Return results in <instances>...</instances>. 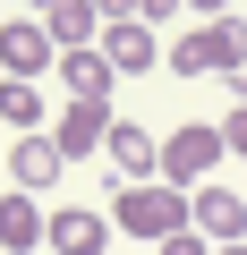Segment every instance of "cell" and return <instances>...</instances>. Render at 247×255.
I'll list each match as a JSON object with an SVG mask.
<instances>
[{
  "label": "cell",
  "mask_w": 247,
  "mask_h": 255,
  "mask_svg": "<svg viewBox=\"0 0 247 255\" xmlns=\"http://www.w3.org/2000/svg\"><path fill=\"white\" fill-rule=\"evenodd\" d=\"M154 255H213V247H205V238H196V230H171V238H162V247H154Z\"/></svg>",
  "instance_id": "9a60e30c"
},
{
  "label": "cell",
  "mask_w": 247,
  "mask_h": 255,
  "mask_svg": "<svg viewBox=\"0 0 247 255\" xmlns=\"http://www.w3.org/2000/svg\"><path fill=\"white\" fill-rule=\"evenodd\" d=\"M102 153H111L119 187H137V179H162V145L145 136L137 119H111V136H102Z\"/></svg>",
  "instance_id": "ba28073f"
},
{
  "label": "cell",
  "mask_w": 247,
  "mask_h": 255,
  "mask_svg": "<svg viewBox=\"0 0 247 255\" xmlns=\"http://www.w3.org/2000/svg\"><path fill=\"white\" fill-rule=\"evenodd\" d=\"M102 238H111V213H94V204L43 213V247H51V255H102Z\"/></svg>",
  "instance_id": "52a82bcc"
},
{
  "label": "cell",
  "mask_w": 247,
  "mask_h": 255,
  "mask_svg": "<svg viewBox=\"0 0 247 255\" xmlns=\"http://www.w3.org/2000/svg\"><path fill=\"white\" fill-rule=\"evenodd\" d=\"M0 196H9V187H0Z\"/></svg>",
  "instance_id": "7402d4cb"
},
{
  "label": "cell",
  "mask_w": 247,
  "mask_h": 255,
  "mask_svg": "<svg viewBox=\"0 0 247 255\" xmlns=\"http://www.w3.org/2000/svg\"><path fill=\"white\" fill-rule=\"evenodd\" d=\"M213 255H247V238H239V247H213Z\"/></svg>",
  "instance_id": "ffe728a7"
},
{
  "label": "cell",
  "mask_w": 247,
  "mask_h": 255,
  "mask_svg": "<svg viewBox=\"0 0 247 255\" xmlns=\"http://www.w3.org/2000/svg\"><path fill=\"white\" fill-rule=\"evenodd\" d=\"M179 9H196V26H205V17H230V0H179Z\"/></svg>",
  "instance_id": "ac0fdd59"
},
{
  "label": "cell",
  "mask_w": 247,
  "mask_h": 255,
  "mask_svg": "<svg viewBox=\"0 0 247 255\" xmlns=\"http://www.w3.org/2000/svg\"><path fill=\"white\" fill-rule=\"evenodd\" d=\"M0 119H9L17 136H43V128H51V102H43V85H17V77H0Z\"/></svg>",
  "instance_id": "7c38bea8"
},
{
  "label": "cell",
  "mask_w": 247,
  "mask_h": 255,
  "mask_svg": "<svg viewBox=\"0 0 247 255\" xmlns=\"http://www.w3.org/2000/svg\"><path fill=\"white\" fill-rule=\"evenodd\" d=\"M171 9L179 0H137V26H171Z\"/></svg>",
  "instance_id": "e0dca14e"
},
{
  "label": "cell",
  "mask_w": 247,
  "mask_h": 255,
  "mask_svg": "<svg viewBox=\"0 0 247 255\" xmlns=\"http://www.w3.org/2000/svg\"><path fill=\"white\" fill-rule=\"evenodd\" d=\"M213 162H222V128H196V119H188V128H171V136H162V187L188 196V187L213 179Z\"/></svg>",
  "instance_id": "3957f363"
},
{
  "label": "cell",
  "mask_w": 247,
  "mask_h": 255,
  "mask_svg": "<svg viewBox=\"0 0 247 255\" xmlns=\"http://www.w3.org/2000/svg\"><path fill=\"white\" fill-rule=\"evenodd\" d=\"M102 60H111V77H145V68H162V43H154V26H102Z\"/></svg>",
  "instance_id": "30bf717a"
},
{
  "label": "cell",
  "mask_w": 247,
  "mask_h": 255,
  "mask_svg": "<svg viewBox=\"0 0 247 255\" xmlns=\"http://www.w3.org/2000/svg\"><path fill=\"white\" fill-rule=\"evenodd\" d=\"M188 230H196L205 247H239V238H247V196L222 187V179L188 187Z\"/></svg>",
  "instance_id": "277c9868"
},
{
  "label": "cell",
  "mask_w": 247,
  "mask_h": 255,
  "mask_svg": "<svg viewBox=\"0 0 247 255\" xmlns=\"http://www.w3.org/2000/svg\"><path fill=\"white\" fill-rule=\"evenodd\" d=\"M51 9H68V0H26V17H51Z\"/></svg>",
  "instance_id": "d6986e66"
},
{
  "label": "cell",
  "mask_w": 247,
  "mask_h": 255,
  "mask_svg": "<svg viewBox=\"0 0 247 255\" xmlns=\"http://www.w3.org/2000/svg\"><path fill=\"white\" fill-rule=\"evenodd\" d=\"M222 153H239V162H247V102H239V111L222 119Z\"/></svg>",
  "instance_id": "5bb4252c"
},
{
  "label": "cell",
  "mask_w": 247,
  "mask_h": 255,
  "mask_svg": "<svg viewBox=\"0 0 247 255\" xmlns=\"http://www.w3.org/2000/svg\"><path fill=\"white\" fill-rule=\"evenodd\" d=\"M43 68H60L43 17H9L0 26V77H17V85H43Z\"/></svg>",
  "instance_id": "8992f818"
},
{
  "label": "cell",
  "mask_w": 247,
  "mask_h": 255,
  "mask_svg": "<svg viewBox=\"0 0 247 255\" xmlns=\"http://www.w3.org/2000/svg\"><path fill=\"white\" fill-rule=\"evenodd\" d=\"M230 85H239V102H247V68H239V77H230Z\"/></svg>",
  "instance_id": "44dd1931"
},
{
  "label": "cell",
  "mask_w": 247,
  "mask_h": 255,
  "mask_svg": "<svg viewBox=\"0 0 247 255\" xmlns=\"http://www.w3.org/2000/svg\"><path fill=\"white\" fill-rule=\"evenodd\" d=\"M60 153H51V136H17L9 145V196H43V187H60Z\"/></svg>",
  "instance_id": "9c48e42d"
},
{
  "label": "cell",
  "mask_w": 247,
  "mask_h": 255,
  "mask_svg": "<svg viewBox=\"0 0 247 255\" xmlns=\"http://www.w3.org/2000/svg\"><path fill=\"white\" fill-rule=\"evenodd\" d=\"M43 136H51V153H60V162H85V153H102V136H111V102H60Z\"/></svg>",
  "instance_id": "5b68a950"
},
{
  "label": "cell",
  "mask_w": 247,
  "mask_h": 255,
  "mask_svg": "<svg viewBox=\"0 0 247 255\" xmlns=\"http://www.w3.org/2000/svg\"><path fill=\"white\" fill-rule=\"evenodd\" d=\"M247 68V17H205L196 34L171 43V77H239Z\"/></svg>",
  "instance_id": "6da1fadb"
},
{
  "label": "cell",
  "mask_w": 247,
  "mask_h": 255,
  "mask_svg": "<svg viewBox=\"0 0 247 255\" xmlns=\"http://www.w3.org/2000/svg\"><path fill=\"white\" fill-rule=\"evenodd\" d=\"M85 9H94L102 26H128V17H137V0H85Z\"/></svg>",
  "instance_id": "2e32d148"
},
{
  "label": "cell",
  "mask_w": 247,
  "mask_h": 255,
  "mask_svg": "<svg viewBox=\"0 0 247 255\" xmlns=\"http://www.w3.org/2000/svg\"><path fill=\"white\" fill-rule=\"evenodd\" d=\"M60 85H68V102H111V60H102V43L60 51Z\"/></svg>",
  "instance_id": "8fae6325"
},
{
  "label": "cell",
  "mask_w": 247,
  "mask_h": 255,
  "mask_svg": "<svg viewBox=\"0 0 247 255\" xmlns=\"http://www.w3.org/2000/svg\"><path fill=\"white\" fill-rule=\"evenodd\" d=\"M43 247V204L34 196H0V255H26Z\"/></svg>",
  "instance_id": "4fadbf2b"
},
{
  "label": "cell",
  "mask_w": 247,
  "mask_h": 255,
  "mask_svg": "<svg viewBox=\"0 0 247 255\" xmlns=\"http://www.w3.org/2000/svg\"><path fill=\"white\" fill-rule=\"evenodd\" d=\"M111 230H128V238H171V230H188V196L179 187H162V179H137V187H119L111 196Z\"/></svg>",
  "instance_id": "7a4b0ae2"
}]
</instances>
